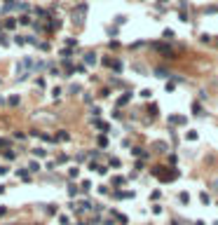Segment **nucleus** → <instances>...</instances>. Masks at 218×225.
<instances>
[{
	"label": "nucleus",
	"mask_w": 218,
	"mask_h": 225,
	"mask_svg": "<svg viewBox=\"0 0 218 225\" xmlns=\"http://www.w3.org/2000/svg\"><path fill=\"white\" fill-rule=\"evenodd\" d=\"M0 42H2V45H5V42H7V40H5V35H2V33H0Z\"/></svg>",
	"instance_id": "8"
},
{
	"label": "nucleus",
	"mask_w": 218,
	"mask_h": 225,
	"mask_svg": "<svg viewBox=\"0 0 218 225\" xmlns=\"http://www.w3.org/2000/svg\"><path fill=\"white\" fill-rule=\"evenodd\" d=\"M155 176L160 178V181L169 183V181H174V178L178 176V171H176V169H169V171H162V169H155Z\"/></svg>",
	"instance_id": "1"
},
{
	"label": "nucleus",
	"mask_w": 218,
	"mask_h": 225,
	"mask_svg": "<svg viewBox=\"0 0 218 225\" xmlns=\"http://www.w3.org/2000/svg\"><path fill=\"white\" fill-rule=\"evenodd\" d=\"M155 75H157V77H167V70L164 68H157V70H155Z\"/></svg>",
	"instance_id": "4"
},
{
	"label": "nucleus",
	"mask_w": 218,
	"mask_h": 225,
	"mask_svg": "<svg viewBox=\"0 0 218 225\" xmlns=\"http://www.w3.org/2000/svg\"><path fill=\"white\" fill-rule=\"evenodd\" d=\"M14 24H16L14 19H7V21H5V26H7V28H14Z\"/></svg>",
	"instance_id": "6"
},
{
	"label": "nucleus",
	"mask_w": 218,
	"mask_h": 225,
	"mask_svg": "<svg viewBox=\"0 0 218 225\" xmlns=\"http://www.w3.org/2000/svg\"><path fill=\"white\" fill-rule=\"evenodd\" d=\"M85 61H87V64H96V56H94V54H87Z\"/></svg>",
	"instance_id": "3"
},
{
	"label": "nucleus",
	"mask_w": 218,
	"mask_h": 225,
	"mask_svg": "<svg viewBox=\"0 0 218 225\" xmlns=\"http://www.w3.org/2000/svg\"><path fill=\"white\" fill-rule=\"evenodd\" d=\"M150 94H153L150 89H143V91H141V96H143V99H150Z\"/></svg>",
	"instance_id": "5"
},
{
	"label": "nucleus",
	"mask_w": 218,
	"mask_h": 225,
	"mask_svg": "<svg viewBox=\"0 0 218 225\" xmlns=\"http://www.w3.org/2000/svg\"><path fill=\"white\" fill-rule=\"evenodd\" d=\"M188 199H190V197H188V192H181V202H183V204H188Z\"/></svg>",
	"instance_id": "7"
},
{
	"label": "nucleus",
	"mask_w": 218,
	"mask_h": 225,
	"mask_svg": "<svg viewBox=\"0 0 218 225\" xmlns=\"http://www.w3.org/2000/svg\"><path fill=\"white\" fill-rule=\"evenodd\" d=\"M192 113H195V115H204V113H202V106H199V103H195V106H192Z\"/></svg>",
	"instance_id": "2"
}]
</instances>
